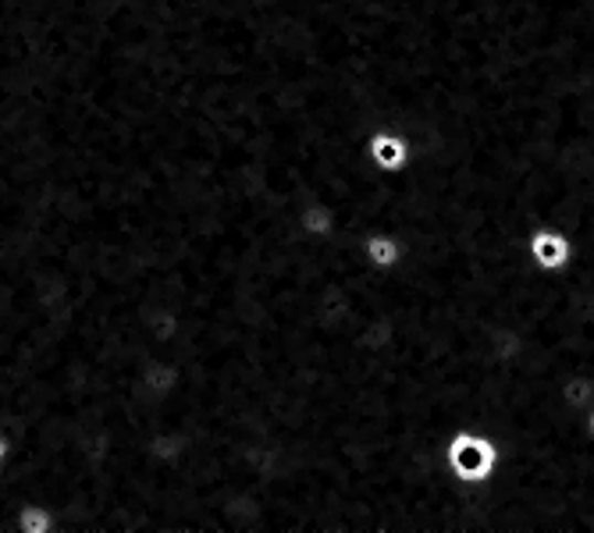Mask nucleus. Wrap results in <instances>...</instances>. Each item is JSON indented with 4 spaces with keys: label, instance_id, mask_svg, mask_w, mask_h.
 Segmentation results:
<instances>
[{
    "label": "nucleus",
    "instance_id": "nucleus-1",
    "mask_svg": "<svg viewBox=\"0 0 594 533\" xmlns=\"http://www.w3.org/2000/svg\"><path fill=\"white\" fill-rule=\"evenodd\" d=\"M445 470L463 488H485L502 470V445L488 430L456 427L445 441Z\"/></svg>",
    "mask_w": 594,
    "mask_h": 533
},
{
    "label": "nucleus",
    "instance_id": "nucleus-2",
    "mask_svg": "<svg viewBox=\"0 0 594 533\" xmlns=\"http://www.w3.org/2000/svg\"><path fill=\"white\" fill-rule=\"evenodd\" d=\"M527 256H531V264L544 274H563L573 264L576 246L563 228L538 224V228L527 235Z\"/></svg>",
    "mask_w": 594,
    "mask_h": 533
},
{
    "label": "nucleus",
    "instance_id": "nucleus-3",
    "mask_svg": "<svg viewBox=\"0 0 594 533\" xmlns=\"http://www.w3.org/2000/svg\"><path fill=\"white\" fill-rule=\"evenodd\" d=\"M367 157L381 174H406L413 168V139L399 128H378L367 139Z\"/></svg>",
    "mask_w": 594,
    "mask_h": 533
},
{
    "label": "nucleus",
    "instance_id": "nucleus-4",
    "mask_svg": "<svg viewBox=\"0 0 594 533\" xmlns=\"http://www.w3.org/2000/svg\"><path fill=\"white\" fill-rule=\"evenodd\" d=\"M360 256L367 260V267L378 274H392L406 264V242L399 232L389 228H374L360 238Z\"/></svg>",
    "mask_w": 594,
    "mask_h": 533
},
{
    "label": "nucleus",
    "instance_id": "nucleus-5",
    "mask_svg": "<svg viewBox=\"0 0 594 533\" xmlns=\"http://www.w3.org/2000/svg\"><path fill=\"white\" fill-rule=\"evenodd\" d=\"M299 232L310 242H317V246H331L339 238V214H335V206L325 200H310L299 210Z\"/></svg>",
    "mask_w": 594,
    "mask_h": 533
},
{
    "label": "nucleus",
    "instance_id": "nucleus-6",
    "mask_svg": "<svg viewBox=\"0 0 594 533\" xmlns=\"http://www.w3.org/2000/svg\"><path fill=\"white\" fill-rule=\"evenodd\" d=\"M14 530L19 533H57V515L43 502H25L14 515Z\"/></svg>",
    "mask_w": 594,
    "mask_h": 533
},
{
    "label": "nucleus",
    "instance_id": "nucleus-7",
    "mask_svg": "<svg viewBox=\"0 0 594 533\" xmlns=\"http://www.w3.org/2000/svg\"><path fill=\"white\" fill-rule=\"evenodd\" d=\"M563 406L573 416H581L594 406V377L591 374H570L563 381Z\"/></svg>",
    "mask_w": 594,
    "mask_h": 533
},
{
    "label": "nucleus",
    "instance_id": "nucleus-8",
    "mask_svg": "<svg viewBox=\"0 0 594 533\" xmlns=\"http://www.w3.org/2000/svg\"><path fill=\"white\" fill-rule=\"evenodd\" d=\"M11 456H14V441L8 438L4 430H0V470H4V466L11 462Z\"/></svg>",
    "mask_w": 594,
    "mask_h": 533
},
{
    "label": "nucleus",
    "instance_id": "nucleus-9",
    "mask_svg": "<svg viewBox=\"0 0 594 533\" xmlns=\"http://www.w3.org/2000/svg\"><path fill=\"white\" fill-rule=\"evenodd\" d=\"M581 427H584V434H587V441L594 445V406H591L587 413H581Z\"/></svg>",
    "mask_w": 594,
    "mask_h": 533
}]
</instances>
